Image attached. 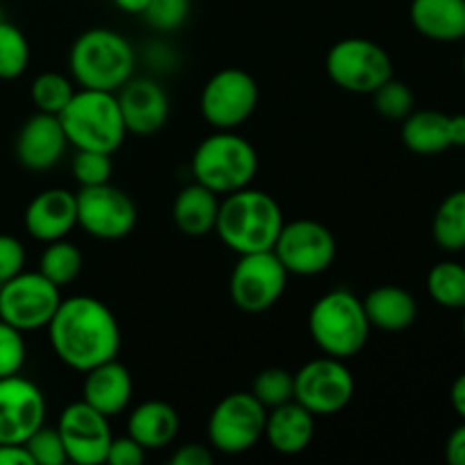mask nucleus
I'll return each mask as SVG.
<instances>
[{
    "label": "nucleus",
    "instance_id": "obj_1",
    "mask_svg": "<svg viewBox=\"0 0 465 465\" xmlns=\"http://www.w3.org/2000/svg\"><path fill=\"white\" fill-rule=\"evenodd\" d=\"M48 336L59 361L77 372L116 359L123 343L121 325L112 309L91 295L62 298L48 322Z\"/></svg>",
    "mask_w": 465,
    "mask_h": 465
},
{
    "label": "nucleus",
    "instance_id": "obj_2",
    "mask_svg": "<svg viewBox=\"0 0 465 465\" xmlns=\"http://www.w3.org/2000/svg\"><path fill=\"white\" fill-rule=\"evenodd\" d=\"M282 225L284 213L277 200L266 191L245 186L221 200L213 232L232 252L248 254L272 250Z\"/></svg>",
    "mask_w": 465,
    "mask_h": 465
},
{
    "label": "nucleus",
    "instance_id": "obj_3",
    "mask_svg": "<svg viewBox=\"0 0 465 465\" xmlns=\"http://www.w3.org/2000/svg\"><path fill=\"white\" fill-rule=\"evenodd\" d=\"M136 54L130 41L109 27H91L82 32L68 53L73 82L82 89L116 94L134 75Z\"/></svg>",
    "mask_w": 465,
    "mask_h": 465
},
{
    "label": "nucleus",
    "instance_id": "obj_4",
    "mask_svg": "<svg viewBox=\"0 0 465 465\" xmlns=\"http://www.w3.org/2000/svg\"><path fill=\"white\" fill-rule=\"evenodd\" d=\"M259 171L254 145L234 130H218L200 141L191 159L195 182L218 195L234 193L252 184Z\"/></svg>",
    "mask_w": 465,
    "mask_h": 465
},
{
    "label": "nucleus",
    "instance_id": "obj_5",
    "mask_svg": "<svg viewBox=\"0 0 465 465\" xmlns=\"http://www.w3.org/2000/svg\"><path fill=\"white\" fill-rule=\"evenodd\" d=\"M309 334L327 357L345 361L359 354L371 334L363 300L345 289L321 295L309 312Z\"/></svg>",
    "mask_w": 465,
    "mask_h": 465
},
{
    "label": "nucleus",
    "instance_id": "obj_6",
    "mask_svg": "<svg viewBox=\"0 0 465 465\" xmlns=\"http://www.w3.org/2000/svg\"><path fill=\"white\" fill-rule=\"evenodd\" d=\"M68 143L77 150L114 154L125 141L127 130L114 91L80 89L59 114Z\"/></svg>",
    "mask_w": 465,
    "mask_h": 465
},
{
    "label": "nucleus",
    "instance_id": "obj_7",
    "mask_svg": "<svg viewBox=\"0 0 465 465\" xmlns=\"http://www.w3.org/2000/svg\"><path fill=\"white\" fill-rule=\"evenodd\" d=\"M325 68L330 80L350 94H372L393 77L391 54L375 41L359 36L336 41L325 57Z\"/></svg>",
    "mask_w": 465,
    "mask_h": 465
},
{
    "label": "nucleus",
    "instance_id": "obj_8",
    "mask_svg": "<svg viewBox=\"0 0 465 465\" xmlns=\"http://www.w3.org/2000/svg\"><path fill=\"white\" fill-rule=\"evenodd\" d=\"M268 409L248 391L225 395L207 422L209 445L221 454H243L263 439Z\"/></svg>",
    "mask_w": 465,
    "mask_h": 465
},
{
    "label": "nucleus",
    "instance_id": "obj_9",
    "mask_svg": "<svg viewBox=\"0 0 465 465\" xmlns=\"http://www.w3.org/2000/svg\"><path fill=\"white\" fill-rule=\"evenodd\" d=\"M259 104L257 80L243 68H223L213 73L200 94L203 118L216 130H236Z\"/></svg>",
    "mask_w": 465,
    "mask_h": 465
},
{
    "label": "nucleus",
    "instance_id": "obj_10",
    "mask_svg": "<svg viewBox=\"0 0 465 465\" xmlns=\"http://www.w3.org/2000/svg\"><path fill=\"white\" fill-rule=\"evenodd\" d=\"M59 286L48 277L21 271L16 277L0 284V321L21 331L48 327L62 302Z\"/></svg>",
    "mask_w": 465,
    "mask_h": 465
},
{
    "label": "nucleus",
    "instance_id": "obj_11",
    "mask_svg": "<svg viewBox=\"0 0 465 465\" xmlns=\"http://www.w3.org/2000/svg\"><path fill=\"white\" fill-rule=\"evenodd\" d=\"M272 252L289 275L313 277L325 272L334 263L336 239L330 227L312 218L284 221Z\"/></svg>",
    "mask_w": 465,
    "mask_h": 465
},
{
    "label": "nucleus",
    "instance_id": "obj_12",
    "mask_svg": "<svg viewBox=\"0 0 465 465\" xmlns=\"http://www.w3.org/2000/svg\"><path fill=\"white\" fill-rule=\"evenodd\" d=\"M354 377L343 359L321 357L304 363L293 375V400L313 416H334L350 404Z\"/></svg>",
    "mask_w": 465,
    "mask_h": 465
},
{
    "label": "nucleus",
    "instance_id": "obj_13",
    "mask_svg": "<svg viewBox=\"0 0 465 465\" xmlns=\"http://www.w3.org/2000/svg\"><path fill=\"white\" fill-rule=\"evenodd\" d=\"M289 272L272 250L239 254L230 275L232 302L245 313H263L280 302Z\"/></svg>",
    "mask_w": 465,
    "mask_h": 465
},
{
    "label": "nucleus",
    "instance_id": "obj_14",
    "mask_svg": "<svg viewBox=\"0 0 465 465\" xmlns=\"http://www.w3.org/2000/svg\"><path fill=\"white\" fill-rule=\"evenodd\" d=\"M77 225L100 241L125 239L136 225V204L125 191L114 184L80 186Z\"/></svg>",
    "mask_w": 465,
    "mask_h": 465
},
{
    "label": "nucleus",
    "instance_id": "obj_15",
    "mask_svg": "<svg viewBox=\"0 0 465 465\" xmlns=\"http://www.w3.org/2000/svg\"><path fill=\"white\" fill-rule=\"evenodd\" d=\"M57 431L62 436L64 450L68 461L77 465H100L104 463L112 443V427L109 418L95 411L84 400L68 404L57 422Z\"/></svg>",
    "mask_w": 465,
    "mask_h": 465
},
{
    "label": "nucleus",
    "instance_id": "obj_16",
    "mask_svg": "<svg viewBox=\"0 0 465 465\" xmlns=\"http://www.w3.org/2000/svg\"><path fill=\"white\" fill-rule=\"evenodd\" d=\"M45 422V398L21 375L0 377V443L23 445Z\"/></svg>",
    "mask_w": 465,
    "mask_h": 465
},
{
    "label": "nucleus",
    "instance_id": "obj_17",
    "mask_svg": "<svg viewBox=\"0 0 465 465\" xmlns=\"http://www.w3.org/2000/svg\"><path fill=\"white\" fill-rule=\"evenodd\" d=\"M125 130L132 134L150 136L162 130L171 114V100L163 86L150 77L132 75L116 91Z\"/></svg>",
    "mask_w": 465,
    "mask_h": 465
},
{
    "label": "nucleus",
    "instance_id": "obj_18",
    "mask_svg": "<svg viewBox=\"0 0 465 465\" xmlns=\"http://www.w3.org/2000/svg\"><path fill=\"white\" fill-rule=\"evenodd\" d=\"M66 145L68 139L59 116L36 112L18 130L14 150H16V159L23 168L48 171L62 162Z\"/></svg>",
    "mask_w": 465,
    "mask_h": 465
},
{
    "label": "nucleus",
    "instance_id": "obj_19",
    "mask_svg": "<svg viewBox=\"0 0 465 465\" xmlns=\"http://www.w3.org/2000/svg\"><path fill=\"white\" fill-rule=\"evenodd\" d=\"M23 225L41 243L66 239L77 225L75 193L66 189H45L30 200L23 213Z\"/></svg>",
    "mask_w": 465,
    "mask_h": 465
},
{
    "label": "nucleus",
    "instance_id": "obj_20",
    "mask_svg": "<svg viewBox=\"0 0 465 465\" xmlns=\"http://www.w3.org/2000/svg\"><path fill=\"white\" fill-rule=\"evenodd\" d=\"M132 393H134L132 375L118 359L100 363L84 372L82 400L103 416L114 418L125 411L130 407Z\"/></svg>",
    "mask_w": 465,
    "mask_h": 465
},
{
    "label": "nucleus",
    "instance_id": "obj_21",
    "mask_svg": "<svg viewBox=\"0 0 465 465\" xmlns=\"http://www.w3.org/2000/svg\"><path fill=\"white\" fill-rule=\"evenodd\" d=\"M313 413L307 411L302 404L295 400L280 404L275 409H268L266 427H263V439L268 440L277 454L284 457H295V454L304 452L313 440Z\"/></svg>",
    "mask_w": 465,
    "mask_h": 465
},
{
    "label": "nucleus",
    "instance_id": "obj_22",
    "mask_svg": "<svg viewBox=\"0 0 465 465\" xmlns=\"http://www.w3.org/2000/svg\"><path fill=\"white\" fill-rule=\"evenodd\" d=\"M127 434L148 450L168 448L180 434V416L163 400H148L134 407L127 418Z\"/></svg>",
    "mask_w": 465,
    "mask_h": 465
},
{
    "label": "nucleus",
    "instance_id": "obj_23",
    "mask_svg": "<svg viewBox=\"0 0 465 465\" xmlns=\"http://www.w3.org/2000/svg\"><path fill=\"white\" fill-rule=\"evenodd\" d=\"M409 16L427 39H465V0H411Z\"/></svg>",
    "mask_w": 465,
    "mask_h": 465
},
{
    "label": "nucleus",
    "instance_id": "obj_24",
    "mask_svg": "<svg viewBox=\"0 0 465 465\" xmlns=\"http://www.w3.org/2000/svg\"><path fill=\"white\" fill-rule=\"evenodd\" d=\"M363 309L371 327L384 331H402L416 322L418 302L400 286H377L363 298Z\"/></svg>",
    "mask_w": 465,
    "mask_h": 465
},
{
    "label": "nucleus",
    "instance_id": "obj_25",
    "mask_svg": "<svg viewBox=\"0 0 465 465\" xmlns=\"http://www.w3.org/2000/svg\"><path fill=\"white\" fill-rule=\"evenodd\" d=\"M218 207H221L218 193L193 182L177 193L175 203H173V221L182 234L198 239V236H207L209 232L216 230Z\"/></svg>",
    "mask_w": 465,
    "mask_h": 465
},
{
    "label": "nucleus",
    "instance_id": "obj_26",
    "mask_svg": "<svg viewBox=\"0 0 465 465\" xmlns=\"http://www.w3.org/2000/svg\"><path fill=\"white\" fill-rule=\"evenodd\" d=\"M402 141L416 154H439L454 148L452 116L440 112H411L402 121Z\"/></svg>",
    "mask_w": 465,
    "mask_h": 465
},
{
    "label": "nucleus",
    "instance_id": "obj_27",
    "mask_svg": "<svg viewBox=\"0 0 465 465\" xmlns=\"http://www.w3.org/2000/svg\"><path fill=\"white\" fill-rule=\"evenodd\" d=\"M431 234L445 252L465 250V189L454 191L439 204L431 223Z\"/></svg>",
    "mask_w": 465,
    "mask_h": 465
},
{
    "label": "nucleus",
    "instance_id": "obj_28",
    "mask_svg": "<svg viewBox=\"0 0 465 465\" xmlns=\"http://www.w3.org/2000/svg\"><path fill=\"white\" fill-rule=\"evenodd\" d=\"M82 263H84V257H82L80 248L68 243L66 239H59L45 245V250L41 252L39 272L62 289L77 280V275L82 272Z\"/></svg>",
    "mask_w": 465,
    "mask_h": 465
},
{
    "label": "nucleus",
    "instance_id": "obj_29",
    "mask_svg": "<svg viewBox=\"0 0 465 465\" xmlns=\"http://www.w3.org/2000/svg\"><path fill=\"white\" fill-rule=\"evenodd\" d=\"M431 300L445 309H465V266L457 262H440L427 275Z\"/></svg>",
    "mask_w": 465,
    "mask_h": 465
},
{
    "label": "nucleus",
    "instance_id": "obj_30",
    "mask_svg": "<svg viewBox=\"0 0 465 465\" xmlns=\"http://www.w3.org/2000/svg\"><path fill=\"white\" fill-rule=\"evenodd\" d=\"M73 94V80H68L62 73H41L35 77L30 89V98L35 103L36 112L53 114L59 116L68 103H71Z\"/></svg>",
    "mask_w": 465,
    "mask_h": 465
},
{
    "label": "nucleus",
    "instance_id": "obj_31",
    "mask_svg": "<svg viewBox=\"0 0 465 465\" xmlns=\"http://www.w3.org/2000/svg\"><path fill=\"white\" fill-rule=\"evenodd\" d=\"M30 44L14 23L0 21V80H16L27 71Z\"/></svg>",
    "mask_w": 465,
    "mask_h": 465
},
{
    "label": "nucleus",
    "instance_id": "obj_32",
    "mask_svg": "<svg viewBox=\"0 0 465 465\" xmlns=\"http://www.w3.org/2000/svg\"><path fill=\"white\" fill-rule=\"evenodd\" d=\"M250 393L266 409L280 407L293 400V375L284 368H266L254 377Z\"/></svg>",
    "mask_w": 465,
    "mask_h": 465
},
{
    "label": "nucleus",
    "instance_id": "obj_33",
    "mask_svg": "<svg viewBox=\"0 0 465 465\" xmlns=\"http://www.w3.org/2000/svg\"><path fill=\"white\" fill-rule=\"evenodd\" d=\"M371 95L377 114L389 121H404L413 112V91L402 80L391 77Z\"/></svg>",
    "mask_w": 465,
    "mask_h": 465
},
{
    "label": "nucleus",
    "instance_id": "obj_34",
    "mask_svg": "<svg viewBox=\"0 0 465 465\" xmlns=\"http://www.w3.org/2000/svg\"><path fill=\"white\" fill-rule=\"evenodd\" d=\"M73 177L80 186L107 184L112 180V154L95 153V150H77L71 162Z\"/></svg>",
    "mask_w": 465,
    "mask_h": 465
},
{
    "label": "nucleus",
    "instance_id": "obj_35",
    "mask_svg": "<svg viewBox=\"0 0 465 465\" xmlns=\"http://www.w3.org/2000/svg\"><path fill=\"white\" fill-rule=\"evenodd\" d=\"M23 445L35 465H64L68 461L57 427H48L45 422Z\"/></svg>",
    "mask_w": 465,
    "mask_h": 465
},
{
    "label": "nucleus",
    "instance_id": "obj_36",
    "mask_svg": "<svg viewBox=\"0 0 465 465\" xmlns=\"http://www.w3.org/2000/svg\"><path fill=\"white\" fill-rule=\"evenodd\" d=\"M191 12V0H150L145 12L141 16L145 18L150 27L159 32H175L186 23Z\"/></svg>",
    "mask_w": 465,
    "mask_h": 465
},
{
    "label": "nucleus",
    "instance_id": "obj_37",
    "mask_svg": "<svg viewBox=\"0 0 465 465\" xmlns=\"http://www.w3.org/2000/svg\"><path fill=\"white\" fill-rule=\"evenodd\" d=\"M25 339L23 331L0 321V377L18 375L25 363Z\"/></svg>",
    "mask_w": 465,
    "mask_h": 465
},
{
    "label": "nucleus",
    "instance_id": "obj_38",
    "mask_svg": "<svg viewBox=\"0 0 465 465\" xmlns=\"http://www.w3.org/2000/svg\"><path fill=\"white\" fill-rule=\"evenodd\" d=\"M25 266V248L12 234H0V284L16 277Z\"/></svg>",
    "mask_w": 465,
    "mask_h": 465
},
{
    "label": "nucleus",
    "instance_id": "obj_39",
    "mask_svg": "<svg viewBox=\"0 0 465 465\" xmlns=\"http://www.w3.org/2000/svg\"><path fill=\"white\" fill-rule=\"evenodd\" d=\"M145 461V448L136 443L130 434L123 439H112L104 463L112 465H141Z\"/></svg>",
    "mask_w": 465,
    "mask_h": 465
},
{
    "label": "nucleus",
    "instance_id": "obj_40",
    "mask_svg": "<svg viewBox=\"0 0 465 465\" xmlns=\"http://www.w3.org/2000/svg\"><path fill=\"white\" fill-rule=\"evenodd\" d=\"M173 465H209L213 463V452L207 445L189 443L182 445L180 450H175V454L171 457Z\"/></svg>",
    "mask_w": 465,
    "mask_h": 465
},
{
    "label": "nucleus",
    "instance_id": "obj_41",
    "mask_svg": "<svg viewBox=\"0 0 465 465\" xmlns=\"http://www.w3.org/2000/svg\"><path fill=\"white\" fill-rule=\"evenodd\" d=\"M445 459L452 465H465V420L450 434L445 443Z\"/></svg>",
    "mask_w": 465,
    "mask_h": 465
},
{
    "label": "nucleus",
    "instance_id": "obj_42",
    "mask_svg": "<svg viewBox=\"0 0 465 465\" xmlns=\"http://www.w3.org/2000/svg\"><path fill=\"white\" fill-rule=\"evenodd\" d=\"M35 465L25 445H7L0 443V465Z\"/></svg>",
    "mask_w": 465,
    "mask_h": 465
},
{
    "label": "nucleus",
    "instance_id": "obj_43",
    "mask_svg": "<svg viewBox=\"0 0 465 465\" xmlns=\"http://www.w3.org/2000/svg\"><path fill=\"white\" fill-rule=\"evenodd\" d=\"M450 402H452L454 411H457L459 418L465 420V372L454 380L452 391H450Z\"/></svg>",
    "mask_w": 465,
    "mask_h": 465
},
{
    "label": "nucleus",
    "instance_id": "obj_44",
    "mask_svg": "<svg viewBox=\"0 0 465 465\" xmlns=\"http://www.w3.org/2000/svg\"><path fill=\"white\" fill-rule=\"evenodd\" d=\"M150 0H114V5H116L121 12L125 14H134V16H141V14L145 12V7H148Z\"/></svg>",
    "mask_w": 465,
    "mask_h": 465
},
{
    "label": "nucleus",
    "instance_id": "obj_45",
    "mask_svg": "<svg viewBox=\"0 0 465 465\" xmlns=\"http://www.w3.org/2000/svg\"><path fill=\"white\" fill-rule=\"evenodd\" d=\"M452 134L454 145L465 148V114H454L452 116Z\"/></svg>",
    "mask_w": 465,
    "mask_h": 465
},
{
    "label": "nucleus",
    "instance_id": "obj_46",
    "mask_svg": "<svg viewBox=\"0 0 465 465\" xmlns=\"http://www.w3.org/2000/svg\"><path fill=\"white\" fill-rule=\"evenodd\" d=\"M463 336H465V309H463Z\"/></svg>",
    "mask_w": 465,
    "mask_h": 465
},
{
    "label": "nucleus",
    "instance_id": "obj_47",
    "mask_svg": "<svg viewBox=\"0 0 465 465\" xmlns=\"http://www.w3.org/2000/svg\"><path fill=\"white\" fill-rule=\"evenodd\" d=\"M463 75H465V53H463Z\"/></svg>",
    "mask_w": 465,
    "mask_h": 465
},
{
    "label": "nucleus",
    "instance_id": "obj_48",
    "mask_svg": "<svg viewBox=\"0 0 465 465\" xmlns=\"http://www.w3.org/2000/svg\"><path fill=\"white\" fill-rule=\"evenodd\" d=\"M0 21H3V14H0Z\"/></svg>",
    "mask_w": 465,
    "mask_h": 465
}]
</instances>
